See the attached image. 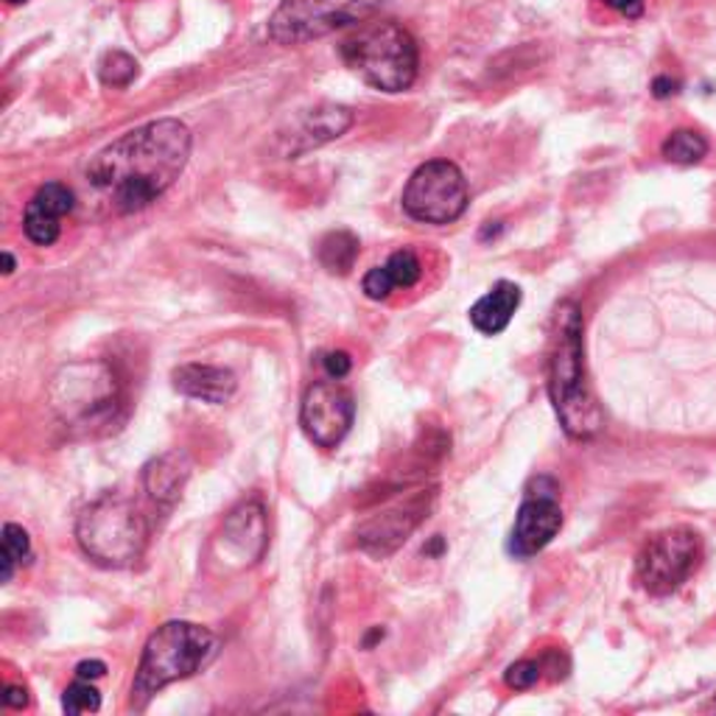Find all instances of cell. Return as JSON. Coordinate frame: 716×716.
I'll use <instances>...</instances> for the list:
<instances>
[{
    "mask_svg": "<svg viewBox=\"0 0 716 716\" xmlns=\"http://www.w3.org/2000/svg\"><path fill=\"white\" fill-rule=\"evenodd\" d=\"M191 147L183 121L158 118L104 147L87 165V183L118 216L143 210L180 180Z\"/></svg>",
    "mask_w": 716,
    "mask_h": 716,
    "instance_id": "cell-1",
    "label": "cell"
},
{
    "mask_svg": "<svg viewBox=\"0 0 716 716\" xmlns=\"http://www.w3.org/2000/svg\"><path fill=\"white\" fill-rule=\"evenodd\" d=\"M549 395L568 437L590 440L599 432L601 414L585 378L583 314L574 303H563L557 311V334L549 358Z\"/></svg>",
    "mask_w": 716,
    "mask_h": 716,
    "instance_id": "cell-2",
    "label": "cell"
},
{
    "mask_svg": "<svg viewBox=\"0 0 716 716\" xmlns=\"http://www.w3.org/2000/svg\"><path fill=\"white\" fill-rule=\"evenodd\" d=\"M219 641L207 627L194 621H169L149 636L143 655H140L138 674L132 680V705L138 710L147 708L158 692L185 680L213 661Z\"/></svg>",
    "mask_w": 716,
    "mask_h": 716,
    "instance_id": "cell-3",
    "label": "cell"
},
{
    "mask_svg": "<svg viewBox=\"0 0 716 716\" xmlns=\"http://www.w3.org/2000/svg\"><path fill=\"white\" fill-rule=\"evenodd\" d=\"M339 54L352 74L361 76L376 90L403 93L417 79V43L395 20L361 25L341 43Z\"/></svg>",
    "mask_w": 716,
    "mask_h": 716,
    "instance_id": "cell-4",
    "label": "cell"
},
{
    "mask_svg": "<svg viewBox=\"0 0 716 716\" xmlns=\"http://www.w3.org/2000/svg\"><path fill=\"white\" fill-rule=\"evenodd\" d=\"M76 541L93 563L104 568H127L147 552L149 523L129 498L110 492L82 510Z\"/></svg>",
    "mask_w": 716,
    "mask_h": 716,
    "instance_id": "cell-5",
    "label": "cell"
},
{
    "mask_svg": "<svg viewBox=\"0 0 716 716\" xmlns=\"http://www.w3.org/2000/svg\"><path fill=\"white\" fill-rule=\"evenodd\" d=\"M51 409L74 428H96L110 423L121 403V387L110 365L76 361L56 372L51 383Z\"/></svg>",
    "mask_w": 716,
    "mask_h": 716,
    "instance_id": "cell-6",
    "label": "cell"
},
{
    "mask_svg": "<svg viewBox=\"0 0 716 716\" xmlns=\"http://www.w3.org/2000/svg\"><path fill=\"white\" fill-rule=\"evenodd\" d=\"M389 0H283L269 18V37L278 45H303L347 25L365 23Z\"/></svg>",
    "mask_w": 716,
    "mask_h": 716,
    "instance_id": "cell-7",
    "label": "cell"
},
{
    "mask_svg": "<svg viewBox=\"0 0 716 716\" xmlns=\"http://www.w3.org/2000/svg\"><path fill=\"white\" fill-rule=\"evenodd\" d=\"M468 183L451 160H428L409 176L403 210L420 225H454L468 210Z\"/></svg>",
    "mask_w": 716,
    "mask_h": 716,
    "instance_id": "cell-8",
    "label": "cell"
},
{
    "mask_svg": "<svg viewBox=\"0 0 716 716\" xmlns=\"http://www.w3.org/2000/svg\"><path fill=\"white\" fill-rule=\"evenodd\" d=\"M703 560V541L688 527H674L655 534L638 554L636 577L641 588L652 596H666L677 590L694 574Z\"/></svg>",
    "mask_w": 716,
    "mask_h": 716,
    "instance_id": "cell-9",
    "label": "cell"
},
{
    "mask_svg": "<svg viewBox=\"0 0 716 716\" xmlns=\"http://www.w3.org/2000/svg\"><path fill=\"white\" fill-rule=\"evenodd\" d=\"M557 481L541 476L527 490L521 510L516 516V527L510 534V554L518 560L534 557L554 541V534L563 529V510L557 501Z\"/></svg>",
    "mask_w": 716,
    "mask_h": 716,
    "instance_id": "cell-10",
    "label": "cell"
},
{
    "mask_svg": "<svg viewBox=\"0 0 716 716\" xmlns=\"http://www.w3.org/2000/svg\"><path fill=\"white\" fill-rule=\"evenodd\" d=\"M356 403L339 381H314L303 395L300 425L316 448H336L350 434Z\"/></svg>",
    "mask_w": 716,
    "mask_h": 716,
    "instance_id": "cell-11",
    "label": "cell"
},
{
    "mask_svg": "<svg viewBox=\"0 0 716 716\" xmlns=\"http://www.w3.org/2000/svg\"><path fill=\"white\" fill-rule=\"evenodd\" d=\"M432 498L434 492H428V496L425 492H414L412 498H406L401 505H392L383 512H378V516L367 518L356 532L358 546L365 549L367 554H372V557H389L417 529V523L423 521L428 507H432Z\"/></svg>",
    "mask_w": 716,
    "mask_h": 716,
    "instance_id": "cell-12",
    "label": "cell"
},
{
    "mask_svg": "<svg viewBox=\"0 0 716 716\" xmlns=\"http://www.w3.org/2000/svg\"><path fill=\"white\" fill-rule=\"evenodd\" d=\"M74 205L76 196L67 185L45 183L37 194L31 196L29 205H25L23 230L29 236V241L37 243V247H51L62 232L59 221L74 210Z\"/></svg>",
    "mask_w": 716,
    "mask_h": 716,
    "instance_id": "cell-13",
    "label": "cell"
},
{
    "mask_svg": "<svg viewBox=\"0 0 716 716\" xmlns=\"http://www.w3.org/2000/svg\"><path fill=\"white\" fill-rule=\"evenodd\" d=\"M350 127L352 112L347 107H341V104H319V107L305 112L297 127L292 129V143L285 147V154L297 158V154L311 152V149H319L322 143L341 138Z\"/></svg>",
    "mask_w": 716,
    "mask_h": 716,
    "instance_id": "cell-14",
    "label": "cell"
},
{
    "mask_svg": "<svg viewBox=\"0 0 716 716\" xmlns=\"http://www.w3.org/2000/svg\"><path fill=\"white\" fill-rule=\"evenodd\" d=\"M171 381L180 395L202 403H227L236 395L238 381L230 370L213 365H183L171 372Z\"/></svg>",
    "mask_w": 716,
    "mask_h": 716,
    "instance_id": "cell-15",
    "label": "cell"
},
{
    "mask_svg": "<svg viewBox=\"0 0 716 716\" xmlns=\"http://www.w3.org/2000/svg\"><path fill=\"white\" fill-rule=\"evenodd\" d=\"M267 512L261 501H243L238 510L230 512L225 523V543L241 554V560L256 563L267 552Z\"/></svg>",
    "mask_w": 716,
    "mask_h": 716,
    "instance_id": "cell-16",
    "label": "cell"
},
{
    "mask_svg": "<svg viewBox=\"0 0 716 716\" xmlns=\"http://www.w3.org/2000/svg\"><path fill=\"white\" fill-rule=\"evenodd\" d=\"M191 479V459L183 451H169L143 468V490L154 505L171 507L183 496L185 481Z\"/></svg>",
    "mask_w": 716,
    "mask_h": 716,
    "instance_id": "cell-17",
    "label": "cell"
},
{
    "mask_svg": "<svg viewBox=\"0 0 716 716\" xmlns=\"http://www.w3.org/2000/svg\"><path fill=\"white\" fill-rule=\"evenodd\" d=\"M521 289L510 280H501L485 294L481 300H476L470 308V322L474 328L485 336H498L501 330H507V325L516 316L518 305H521Z\"/></svg>",
    "mask_w": 716,
    "mask_h": 716,
    "instance_id": "cell-18",
    "label": "cell"
},
{
    "mask_svg": "<svg viewBox=\"0 0 716 716\" xmlns=\"http://www.w3.org/2000/svg\"><path fill=\"white\" fill-rule=\"evenodd\" d=\"M361 252V243L352 232L334 230L322 238L316 247V258H319L322 269H328L330 274H347L356 267V258Z\"/></svg>",
    "mask_w": 716,
    "mask_h": 716,
    "instance_id": "cell-19",
    "label": "cell"
},
{
    "mask_svg": "<svg viewBox=\"0 0 716 716\" xmlns=\"http://www.w3.org/2000/svg\"><path fill=\"white\" fill-rule=\"evenodd\" d=\"M661 154L666 163L674 165H694L708 154V140L694 129H674L666 140H663Z\"/></svg>",
    "mask_w": 716,
    "mask_h": 716,
    "instance_id": "cell-20",
    "label": "cell"
},
{
    "mask_svg": "<svg viewBox=\"0 0 716 716\" xmlns=\"http://www.w3.org/2000/svg\"><path fill=\"white\" fill-rule=\"evenodd\" d=\"M34 552H31V538L23 527L18 523H7L3 527V549H0V579L3 583H12L14 568L18 565L31 563Z\"/></svg>",
    "mask_w": 716,
    "mask_h": 716,
    "instance_id": "cell-21",
    "label": "cell"
},
{
    "mask_svg": "<svg viewBox=\"0 0 716 716\" xmlns=\"http://www.w3.org/2000/svg\"><path fill=\"white\" fill-rule=\"evenodd\" d=\"M98 76H101V82L107 87L123 90V87L132 85L134 76H138V62L129 54H123V51H110V54L101 59V65H98Z\"/></svg>",
    "mask_w": 716,
    "mask_h": 716,
    "instance_id": "cell-22",
    "label": "cell"
},
{
    "mask_svg": "<svg viewBox=\"0 0 716 716\" xmlns=\"http://www.w3.org/2000/svg\"><path fill=\"white\" fill-rule=\"evenodd\" d=\"M383 267H387L395 289H412L420 280V274H423V263H420V258L414 256L412 249H398L395 256L389 258Z\"/></svg>",
    "mask_w": 716,
    "mask_h": 716,
    "instance_id": "cell-23",
    "label": "cell"
},
{
    "mask_svg": "<svg viewBox=\"0 0 716 716\" xmlns=\"http://www.w3.org/2000/svg\"><path fill=\"white\" fill-rule=\"evenodd\" d=\"M62 708L67 714H96L101 708V694L93 686L90 680H76L74 686H67L65 697H62Z\"/></svg>",
    "mask_w": 716,
    "mask_h": 716,
    "instance_id": "cell-24",
    "label": "cell"
},
{
    "mask_svg": "<svg viewBox=\"0 0 716 716\" xmlns=\"http://www.w3.org/2000/svg\"><path fill=\"white\" fill-rule=\"evenodd\" d=\"M541 674H543V663L518 661L505 672V683L510 688H516V692H527V688H532L534 683L541 680Z\"/></svg>",
    "mask_w": 716,
    "mask_h": 716,
    "instance_id": "cell-25",
    "label": "cell"
},
{
    "mask_svg": "<svg viewBox=\"0 0 716 716\" xmlns=\"http://www.w3.org/2000/svg\"><path fill=\"white\" fill-rule=\"evenodd\" d=\"M361 289H365V294L370 300H387L389 294L395 292V283H392V278H389L387 267H376L365 274Z\"/></svg>",
    "mask_w": 716,
    "mask_h": 716,
    "instance_id": "cell-26",
    "label": "cell"
},
{
    "mask_svg": "<svg viewBox=\"0 0 716 716\" xmlns=\"http://www.w3.org/2000/svg\"><path fill=\"white\" fill-rule=\"evenodd\" d=\"M322 370H325V376L334 378V381H341V378L350 376L352 370V358L347 356L345 350H330V352H322Z\"/></svg>",
    "mask_w": 716,
    "mask_h": 716,
    "instance_id": "cell-27",
    "label": "cell"
},
{
    "mask_svg": "<svg viewBox=\"0 0 716 716\" xmlns=\"http://www.w3.org/2000/svg\"><path fill=\"white\" fill-rule=\"evenodd\" d=\"M607 7L614 9V12L625 14V18L636 20L643 14V0H605Z\"/></svg>",
    "mask_w": 716,
    "mask_h": 716,
    "instance_id": "cell-28",
    "label": "cell"
},
{
    "mask_svg": "<svg viewBox=\"0 0 716 716\" xmlns=\"http://www.w3.org/2000/svg\"><path fill=\"white\" fill-rule=\"evenodd\" d=\"M3 705L7 708H25L29 705V692L23 686H7L3 688Z\"/></svg>",
    "mask_w": 716,
    "mask_h": 716,
    "instance_id": "cell-29",
    "label": "cell"
},
{
    "mask_svg": "<svg viewBox=\"0 0 716 716\" xmlns=\"http://www.w3.org/2000/svg\"><path fill=\"white\" fill-rule=\"evenodd\" d=\"M107 674V663L101 661H82L79 666H76V677L82 680H98Z\"/></svg>",
    "mask_w": 716,
    "mask_h": 716,
    "instance_id": "cell-30",
    "label": "cell"
},
{
    "mask_svg": "<svg viewBox=\"0 0 716 716\" xmlns=\"http://www.w3.org/2000/svg\"><path fill=\"white\" fill-rule=\"evenodd\" d=\"M677 90H680V82L669 79V76H658V79L652 82V96L655 98H669Z\"/></svg>",
    "mask_w": 716,
    "mask_h": 716,
    "instance_id": "cell-31",
    "label": "cell"
},
{
    "mask_svg": "<svg viewBox=\"0 0 716 716\" xmlns=\"http://www.w3.org/2000/svg\"><path fill=\"white\" fill-rule=\"evenodd\" d=\"M3 272H7V274L14 272V258L9 256V252H3Z\"/></svg>",
    "mask_w": 716,
    "mask_h": 716,
    "instance_id": "cell-32",
    "label": "cell"
},
{
    "mask_svg": "<svg viewBox=\"0 0 716 716\" xmlns=\"http://www.w3.org/2000/svg\"><path fill=\"white\" fill-rule=\"evenodd\" d=\"M7 3H12V7H18V3H25V0H7Z\"/></svg>",
    "mask_w": 716,
    "mask_h": 716,
    "instance_id": "cell-33",
    "label": "cell"
},
{
    "mask_svg": "<svg viewBox=\"0 0 716 716\" xmlns=\"http://www.w3.org/2000/svg\"><path fill=\"white\" fill-rule=\"evenodd\" d=\"M714 708H716V699H714Z\"/></svg>",
    "mask_w": 716,
    "mask_h": 716,
    "instance_id": "cell-34",
    "label": "cell"
}]
</instances>
